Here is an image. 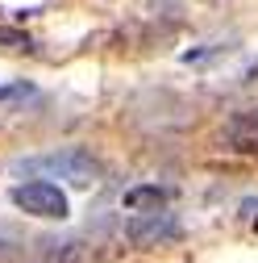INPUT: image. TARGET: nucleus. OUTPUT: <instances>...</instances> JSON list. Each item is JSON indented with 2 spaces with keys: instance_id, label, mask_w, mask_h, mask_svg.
Segmentation results:
<instances>
[{
  "instance_id": "5",
  "label": "nucleus",
  "mask_w": 258,
  "mask_h": 263,
  "mask_svg": "<svg viewBox=\"0 0 258 263\" xmlns=\"http://www.w3.org/2000/svg\"><path fill=\"white\" fill-rule=\"evenodd\" d=\"M167 201H171V188H163V184H138V188H129V192L121 196V205H125L129 213H154V209H167Z\"/></svg>"
},
{
  "instance_id": "8",
  "label": "nucleus",
  "mask_w": 258,
  "mask_h": 263,
  "mask_svg": "<svg viewBox=\"0 0 258 263\" xmlns=\"http://www.w3.org/2000/svg\"><path fill=\"white\" fill-rule=\"evenodd\" d=\"M242 217H250L258 226V196H250V201H242Z\"/></svg>"
},
{
  "instance_id": "3",
  "label": "nucleus",
  "mask_w": 258,
  "mask_h": 263,
  "mask_svg": "<svg viewBox=\"0 0 258 263\" xmlns=\"http://www.w3.org/2000/svg\"><path fill=\"white\" fill-rule=\"evenodd\" d=\"M125 238L134 247H167V242H179L183 238V226L175 213L167 209H154V213H138L134 221L125 226Z\"/></svg>"
},
{
  "instance_id": "7",
  "label": "nucleus",
  "mask_w": 258,
  "mask_h": 263,
  "mask_svg": "<svg viewBox=\"0 0 258 263\" xmlns=\"http://www.w3.org/2000/svg\"><path fill=\"white\" fill-rule=\"evenodd\" d=\"M29 92H34V88H29L25 80L21 84H0V105H5V101H21V96H29Z\"/></svg>"
},
{
  "instance_id": "6",
  "label": "nucleus",
  "mask_w": 258,
  "mask_h": 263,
  "mask_svg": "<svg viewBox=\"0 0 258 263\" xmlns=\"http://www.w3.org/2000/svg\"><path fill=\"white\" fill-rule=\"evenodd\" d=\"M0 46H9V50H29L34 42H29V34H21V29H0Z\"/></svg>"
},
{
  "instance_id": "2",
  "label": "nucleus",
  "mask_w": 258,
  "mask_h": 263,
  "mask_svg": "<svg viewBox=\"0 0 258 263\" xmlns=\"http://www.w3.org/2000/svg\"><path fill=\"white\" fill-rule=\"evenodd\" d=\"M13 205L25 209L29 217H42V221H62L71 213L67 192H62L58 184H50V180H25V184H17L13 188Z\"/></svg>"
},
{
  "instance_id": "9",
  "label": "nucleus",
  "mask_w": 258,
  "mask_h": 263,
  "mask_svg": "<svg viewBox=\"0 0 258 263\" xmlns=\"http://www.w3.org/2000/svg\"><path fill=\"white\" fill-rule=\"evenodd\" d=\"M246 80H258V59H254L250 67H246Z\"/></svg>"
},
{
  "instance_id": "4",
  "label": "nucleus",
  "mask_w": 258,
  "mask_h": 263,
  "mask_svg": "<svg viewBox=\"0 0 258 263\" xmlns=\"http://www.w3.org/2000/svg\"><path fill=\"white\" fill-rule=\"evenodd\" d=\"M221 142L238 155H258V109H242L221 125Z\"/></svg>"
},
{
  "instance_id": "1",
  "label": "nucleus",
  "mask_w": 258,
  "mask_h": 263,
  "mask_svg": "<svg viewBox=\"0 0 258 263\" xmlns=\"http://www.w3.org/2000/svg\"><path fill=\"white\" fill-rule=\"evenodd\" d=\"M21 172H42L50 180H67L71 188H92L100 180V159H92L88 151L79 146H67V151H54V155H42V159H29L21 163Z\"/></svg>"
}]
</instances>
